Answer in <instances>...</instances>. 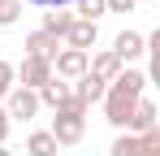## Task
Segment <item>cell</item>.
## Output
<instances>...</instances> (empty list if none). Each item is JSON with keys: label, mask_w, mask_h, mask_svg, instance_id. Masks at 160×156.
Segmentation results:
<instances>
[{"label": "cell", "mask_w": 160, "mask_h": 156, "mask_svg": "<svg viewBox=\"0 0 160 156\" xmlns=\"http://www.w3.org/2000/svg\"><path fill=\"white\" fill-rule=\"evenodd\" d=\"M22 48H26V56H39V61H48V65H52V56L61 52V39H52L48 30H30Z\"/></svg>", "instance_id": "10"}, {"label": "cell", "mask_w": 160, "mask_h": 156, "mask_svg": "<svg viewBox=\"0 0 160 156\" xmlns=\"http://www.w3.org/2000/svg\"><path fill=\"white\" fill-rule=\"evenodd\" d=\"M112 56H117V61H121V65H134V61H138V56H147V35H143V30H130V26H126V30H121V35H117V39H112Z\"/></svg>", "instance_id": "5"}, {"label": "cell", "mask_w": 160, "mask_h": 156, "mask_svg": "<svg viewBox=\"0 0 160 156\" xmlns=\"http://www.w3.org/2000/svg\"><path fill=\"white\" fill-rule=\"evenodd\" d=\"M13 87H18V70H13V61H4V56H0V100H4Z\"/></svg>", "instance_id": "17"}, {"label": "cell", "mask_w": 160, "mask_h": 156, "mask_svg": "<svg viewBox=\"0 0 160 156\" xmlns=\"http://www.w3.org/2000/svg\"><path fill=\"white\" fill-rule=\"evenodd\" d=\"M87 74L100 78V82H112V78L121 74V61H117L108 48H100V52H91V56H87Z\"/></svg>", "instance_id": "9"}, {"label": "cell", "mask_w": 160, "mask_h": 156, "mask_svg": "<svg viewBox=\"0 0 160 156\" xmlns=\"http://www.w3.org/2000/svg\"><path fill=\"white\" fill-rule=\"evenodd\" d=\"M108 9H104V0H74V18H82V22H100Z\"/></svg>", "instance_id": "15"}, {"label": "cell", "mask_w": 160, "mask_h": 156, "mask_svg": "<svg viewBox=\"0 0 160 156\" xmlns=\"http://www.w3.org/2000/svg\"><path fill=\"white\" fill-rule=\"evenodd\" d=\"M9 130H13V122H9V117H4V108H0V148L9 143Z\"/></svg>", "instance_id": "21"}, {"label": "cell", "mask_w": 160, "mask_h": 156, "mask_svg": "<svg viewBox=\"0 0 160 156\" xmlns=\"http://www.w3.org/2000/svg\"><path fill=\"white\" fill-rule=\"evenodd\" d=\"M134 4H147V0H134Z\"/></svg>", "instance_id": "23"}, {"label": "cell", "mask_w": 160, "mask_h": 156, "mask_svg": "<svg viewBox=\"0 0 160 156\" xmlns=\"http://www.w3.org/2000/svg\"><path fill=\"white\" fill-rule=\"evenodd\" d=\"M0 156H13V152H9V148H0Z\"/></svg>", "instance_id": "22"}, {"label": "cell", "mask_w": 160, "mask_h": 156, "mask_svg": "<svg viewBox=\"0 0 160 156\" xmlns=\"http://www.w3.org/2000/svg\"><path fill=\"white\" fill-rule=\"evenodd\" d=\"M160 126V108H156V100H143L134 104V113H130V126H126V134H147V130H156Z\"/></svg>", "instance_id": "8"}, {"label": "cell", "mask_w": 160, "mask_h": 156, "mask_svg": "<svg viewBox=\"0 0 160 156\" xmlns=\"http://www.w3.org/2000/svg\"><path fill=\"white\" fill-rule=\"evenodd\" d=\"M104 9L108 13H134L138 4H134V0H104Z\"/></svg>", "instance_id": "20"}, {"label": "cell", "mask_w": 160, "mask_h": 156, "mask_svg": "<svg viewBox=\"0 0 160 156\" xmlns=\"http://www.w3.org/2000/svg\"><path fill=\"white\" fill-rule=\"evenodd\" d=\"M26 156H56V139L48 130H30L26 134Z\"/></svg>", "instance_id": "13"}, {"label": "cell", "mask_w": 160, "mask_h": 156, "mask_svg": "<svg viewBox=\"0 0 160 156\" xmlns=\"http://www.w3.org/2000/svg\"><path fill=\"white\" fill-rule=\"evenodd\" d=\"M13 70H18V87H26V91H39L43 82H52V65L39 56H22V65H13Z\"/></svg>", "instance_id": "6"}, {"label": "cell", "mask_w": 160, "mask_h": 156, "mask_svg": "<svg viewBox=\"0 0 160 156\" xmlns=\"http://www.w3.org/2000/svg\"><path fill=\"white\" fill-rule=\"evenodd\" d=\"M48 134L56 139V148H78L82 134H87V117L82 113H52V126H48Z\"/></svg>", "instance_id": "2"}, {"label": "cell", "mask_w": 160, "mask_h": 156, "mask_svg": "<svg viewBox=\"0 0 160 156\" xmlns=\"http://www.w3.org/2000/svg\"><path fill=\"white\" fill-rule=\"evenodd\" d=\"M61 44H65V48H74V52H91L95 44H100V22H82V18H74Z\"/></svg>", "instance_id": "7"}, {"label": "cell", "mask_w": 160, "mask_h": 156, "mask_svg": "<svg viewBox=\"0 0 160 156\" xmlns=\"http://www.w3.org/2000/svg\"><path fill=\"white\" fill-rule=\"evenodd\" d=\"M143 100V96H130V91H121V87H117V82H108V91H104V122L112 130H117V134H121V130L130 126V113H134V104Z\"/></svg>", "instance_id": "1"}, {"label": "cell", "mask_w": 160, "mask_h": 156, "mask_svg": "<svg viewBox=\"0 0 160 156\" xmlns=\"http://www.w3.org/2000/svg\"><path fill=\"white\" fill-rule=\"evenodd\" d=\"M104 91H108V82H100V78H91V74H82L78 82H74V96H78V100L87 104V108L104 100Z\"/></svg>", "instance_id": "12"}, {"label": "cell", "mask_w": 160, "mask_h": 156, "mask_svg": "<svg viewBox=\"0 0 160 156\" xmlns=\"http://www.w3.org/2000/svg\"><path fill=\"white\" fill-rule=\"evenodd\" d=\"M22 9H26L22 0H0V26H4V30L18 26V22H22Z\"/></svg>", "instance_id": "16"}, {"label": "cell", "mask_w": 160, "mask_h": 156, "mask_svg": "<svg viewBox=\"0 0 160 156\" xmlns=\"http://www.w3.org/2000/svg\"><path fill=\"white\" fill-rule=\"evenodd\" d=\"M0 108H4L9 122H35V117H39V96L26 91V87H13V91L0 100Z\"/></svg>", "instance_id": "3"}, {"label": "cell", "mask_w": 160, "mask_h": 156, "mask_svg": "<svg viewBox=\"0 0 160 156\" xmlns=\"http://www.w3.org/2000/svg\"><path fill=\"white\" fill-rule=\"evenodd\" d=\"M138 143H143V156H160V126L147 130V134H138Z\"/></svg>", "instance_id": "18"}, {"label": "cell", "mask_w": 160, "mask_h": 156, "mask_svg": "<svg viewBox=\"0 0 160 156\" xmlns=\"http://www.w3.org/2000/svg\"><path fill=\"white\" fill-rule=\"evenodd\" d=\"M69 22H74V13H69V9H43V13H39V30H48L52 39H65Z\"/></svg>", "instance_id": "11"}, {"label": "cell", "mask_w": 160, "mask_h": 156, "mask_svg": "<svg viewBox=\"0 0 160 156\" xmlns=\"http://www.w3.org/2000/svg\"><path fill=\"white\" fill-rule=\"evenodd\" d=\"M108 156H143V143H138V134H117L112 139V148H108Z\"/></svg>", "instance_id": "14"}, {"label": "cell", "mask_w": 160, "mask_h": 156, "mask_svg": "<svg viewBox=\"0 0 160 156\" xmlns=\"http://www.w3.org/2000/svg\"><path fill=\"white\" fill-rule=\"evenodd\" d=\"M22 4H30V9H69L74 0H22Z\"/></svg>", "instance_id": "19"}, {"label": "cell", "mask_w": 160, "mask_h": 156, "mask_svg": "<svg viewBox=\"0 0 160 156\" xmlns=\"http://www.w3.org/2000/svg\"><path fill=\"white\" fill-rule=\"evenodd\" d=\"M87 56L91 52H74L61 44V52L52 56V78H61V82H78L82 74H87Z\"/></svg>", "instance_id": "4"}]
</instances>
